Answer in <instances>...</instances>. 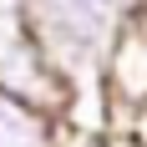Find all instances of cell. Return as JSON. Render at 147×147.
I'll use <instances>...</instances> for the list:
<instances>
[{
    "mask_svg": "<svg viewBox=\"0 0 147 147\" xmlns=\"http://www.w3.org/2000/svg\"><path fill=\"white\" fill-rule=\"evenodd\" d=\"M102 147H137V142H132V137H107Z\"/></svg>",
    "mask_w": 147,
    "mask_h": 147,
    "instance_id": "obj_8",
    "label": "cell"
},
{
    "mask_svg": "<svg viewBox=\"0 0 147 147\" xmlns=\"http://www.w3.org/2000/svg\"><path fill=\"white\" fill-rule=\"evenodd\" d=\"M51 137H56V117L0 91V147H51Z\"/></svg>",
    "mask_w": 147,
    "mask_h": 147,
    "instance_id": "obj_4",
    "label": "cell"
},
{
    "mask_svg": "<svg viewBox=\"0 0 147 147\" xmlns=\"http://www.w3.org/2000/svg\"><path fill=\"white\" fill-rule=\"evenodd\" d=\"M107 10L117 15V20H132V15L147 10V0H107Z\"/></svg>",
    "mask_w": 147,
    "mask_h": 147,
    "instance_id": "obj_7",
    "label": "cell"
},
{
    "mask_svg": "<svg viewBox=\"0 0 147 147\" xmlns=\"http://www.w3.org/2000/svg\"><path fill=\"white\" fill-rule=\"evenodd\" d=\"M0 91L46 117H61L66 107V81L56 76V66L46 61V51L20 26L15 10H0Z\"/></svg>",
    "mask_w": 147,
    "mask_h": 147,
    "instance_id": "obj_2",
    "label": "cell"
},
{
    "mask_svg": "<svg viewBox=\"0 0 147 147\" xmlns=\"http://www.w3.org/2000/svg\"><path fill=\"white\" fill-rule=\"evenodd\" d=\"M122 137H132L137 147H147V102L132 107V117H127V132H122Z\"/></svg>",
    "mask_w": 147,
    "mask_h": 147,
    "instance_id": "obj_6",
    "label": "cell"
},
{
    "mask_svg": "<svg viewBox=\"0 0 147 147\" xmlns=\"http://www.w3.org/2000/svg\"><path fill=\"white\" fill-rule=\"evenodd\" d=\"M107 137L102 132H81V127H66V122L56 117V137H51V147H102Z\"/></svg>",
    "mask_w": 147,
    "mask_h": 147,
    "instance_id": "obj_5",
    "label": "cell"
},
{
    "mask_svg": "<svg viewBox=\"0 0 147 147\" xmlns=\"http://www.w3.org/2000/svg\"><path fill=\"white\" fill-rule=\"evenodd\" d=\"M10 10L36 36V46L56 66L66 91L102 81V56H107V46H112V36L122 26L107 10V0H15Z\"/></svg>",
    "mask_w": 147,
    "mask_h": 147,
    "instance_id": "obj_1",
    "label": "cell"
},
{
    "mask_svg": "<svg viewBox=\"0 0 147 147\" xmlns=\"http://www.w3.org/2000/svg\"><path fill=\"white\" fill-rule=\"evenodd\" d=\"M102 86L112 102H127V107L147 102V26H142V15L117 26V36L102 56Z\"/></svg>",
    "mask_w": 147,
    "mask_h": 147,
    "instance_id": "obj_3",
    "label": "cell"
}]
</instances>
